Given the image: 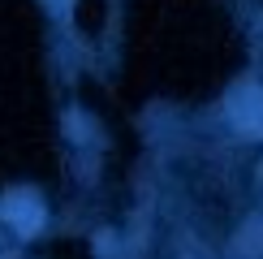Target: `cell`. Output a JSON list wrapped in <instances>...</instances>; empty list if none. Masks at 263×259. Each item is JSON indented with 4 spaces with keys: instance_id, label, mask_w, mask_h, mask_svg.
Returning a JSON list of instances; mask_svg holds the SVG:
<instances>
[{
    "instance_id": "obj_1",
    "label": "cell",
    "mask_w": 263,
    "mask_h": 259,
    "mask_svg": "<svg viewBox=\"0 0 263 259\" xmlns=\"http://www.w3.org/2000/svg\"><path fill=\"white\" fill-rule=\"evenodd\" d=\"M0 212H5V220L13 225L17 233H26V237L39 233V225H43V203L30 190H9L5 203H0Z\"/></svg>"
}]
</instances>
